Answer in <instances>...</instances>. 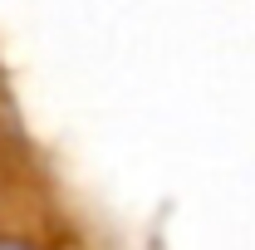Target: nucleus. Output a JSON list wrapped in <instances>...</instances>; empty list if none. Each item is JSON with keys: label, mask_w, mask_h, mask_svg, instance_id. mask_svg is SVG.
I'll use <instances>...</instances> for the list:
<instances>
[{"label": "nucleus", "mask_w": 255, "mask_h": 250, "mask_svg": "<svg viewBox=\"0 0 255 250\" xmlns=\"http://www.w3.org/2000/svg\"><path fill=\"white\" fill-rule=\"evenodd\" d=\"M0 250H44V246L25 231H0Z\"/></svg>", "instance_id": "f257e3e1"}]
</instances>
